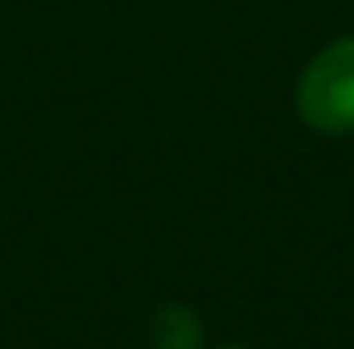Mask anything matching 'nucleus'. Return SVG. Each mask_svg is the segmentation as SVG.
Masks as SVG:
<instances>
[{
	"mask_svg": "<svg viewBox=\"0 0 354 349\" xmlns=\"http://www.w3.org/2000/svg\"><path fill=\"white\" fill-rule=\"evenodd\" d=\"M297 115L322 136L354 132V37L322 46L297 79Z\"/></svg>",
	"mask_w": 354,
	"mask_h": 349,
	"instance_id": "obj_1",
	"label": "nucleus"
},
{
	"mask_svg": "<svg viewBox=\"0 0 354 349\" xmlns=\"http://www.w3.org/2000/svg\"><path fill=\"white\" fill-rule=\"evenodd\" d=\"M227 349H243V346H227Z\"/></svg>",
	"mask_w": 354,
	"mask_h": 349,
	"instance_id": "obj_3",
	"label": "nucleus"
},
{
	"mask_svg": "<svg viewBox=\"0 0 354 349\" xmlns=\"http://www.w3.org/2000/svg\"><path fill=\"white\" fill-rule=\"evenodd\" d=\"M149 346L153 349H202V321L185 304H165L157 308L149 325Z\"/></svg>",
	"mask_w": 354,
	"mask_h": 349,
	"instance_id": "obj_2",
	"label": "nucleus"
}]
</instances>
